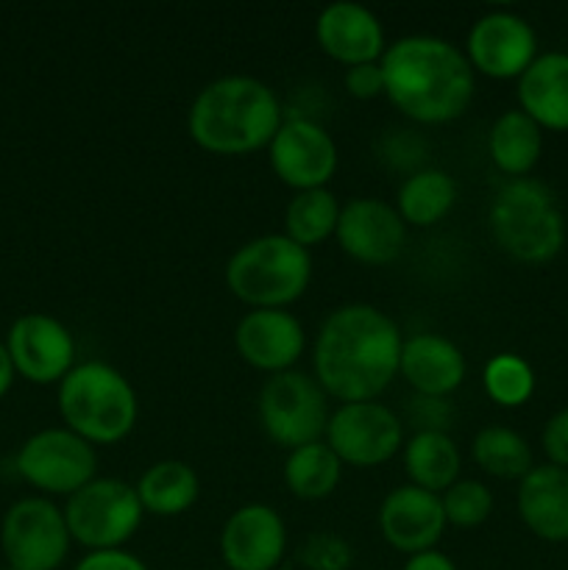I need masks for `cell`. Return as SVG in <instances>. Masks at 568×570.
I'll return each instance as SVG.
<instances>
[{
	"mask_svg": "<svg viewBox=\"0 0 568 570\" xmlns=\"http://www.w3.org/2000/svg\"><path fill=\"white\" fill-rule=\"evenodd\" d=\"M462 53L479 76L493 81H518L538 59V33L532 22L516 11H484L468 31Z\"/></svg>",
	"mask_w": 568,
	"mask_h": 570,
	"instance_id": "12",
	"label": "cell"
},
{
	"mask_svg": "<svg viewBox=\"0 0 568 570\" xmlns=\"http://www.w3.org/2000/svg\"><path fill=\"white\" fill-rule=\"evenodd\" d=\"M317 48L345 70L368 61H382L388 50L384 28L371 9L360 3H332L315 20Z\"/></svg>",
	"mask_w": 568,
	"mask_h": 570,
	"instance_id": "19",
	"label": "cell"
},
{
	"mask_svg": "<svg viewBox=\"0 0 568 570\" xmlns=\"http://www.w3.org/2000/svg\"><path fill=\"white\" fill-rule=\"evenodd\" d=\"M14 379H17V371H14V365H11L9 348H6V343L0 340V399L9 393L11 384H14Z\"/></svg>",
	"mask_w": 568,
	"mask_h": 570,
	"instance_id": "38",
	"label": "cell"
},
{
	"mask_svg": "<svg viewBox=\"0 0 568 570\" xmlns=\"http://www.w3.org/2000/svg\"><path fill=\"white\" fill-rule=\"evenodd\" d=\"M384 98L418 126L460 120L477 92V72L460 45L432 33H410L382 56Z\"/></svg>",
	"mask_w": 568,
	"mask_h": 570,
	"instance_id": "2",
	"label": "cell"
},
{
	"mask_svg": "<svg viewBox=\"0 0 568 570\" xmlns=\"http://www.w3.org/2000/svg\"><path fill=\"white\" fill-rule=\"evenodd\" d=\"M340 220V204L332 189H306L295 193L284 209V234L301 248H317L334 237Z\"/></svg>",
	"mask_w": 568,
	"mask_h": 570,
	"instance_id": "28",
	"label": "cell"
},
{
	"mask_svg": "<svg viewBox=\"0 0 568 570\" xmlns=\"http://www.w3.org/2000/svg\"><path fill=\"white\" fill-rule=\"evenodd\" d=\"M540 445H543V454L549 460V465L566 468L568 471V406L557 410L546 421L543 434H540Z\"/></svg>",
	"mask_w": 568,
	"mask_h": 570,
	"instance_id": "34",
	"label": "cell"
},
{
	"mask_svg": "<svg viewBox=\"0 0 568 570\" xmlns=\"http://www.w3.org/2000/svg\"><path fill=\"white\" fill-rule=\"evenodd\" d=\"M482 387L496 406L518 410L535 395V371L523 356L496 354L484 365Z\"/></svg>",
	"mask_w": 568,
	"mask_h": 570,
	"instance_id": "30",
	"label": "cell"
},
{
	"mask_svg": "<svg viewBox=\"0 0 568 570\" xmlns=\"http://www.w3.org/2000/svg\"><path fill=\"white\" fill-rule=\"evenodd\" d=\"M59 415L89 445H117L137 426L139 401L117 367L89 360L59 382Z\"/></svg>",
	"mask_w": 568,
	"mask_h": 570,
	"instance_id": "5",
	"label": "cell"
},
{
	"mask_svg": "<svg viewBox=\"0 0 568 570\" xmlns=\"http://www.w3.org/2000/svg\"><path fill=\"white\" fill-rule=\"evenodd\" d=\"M70 529L65 510L45 495H28L6 510L0 523V549L6 568L59 570L70 554Z\"/></svg>",
	"mask_w": 568,
	"mask_h": 570,
	"instance_id": "9",
	"label": "cell"
},
{
	"mask_svg": "<svg viewBox=\"0 0 568 570\" xmlns=\"http://www.w3.org/2000/svg\"><path fill=\"white\" fill-rule=\"evenodd\" d=\"M234 345L245 365L276 376L295 371L306 351V332L287 309H251L234 328Z\"/></svg>",
	"mask_w": 568,
	"mask_h": 570,
	"instance_id": "16",
	"label": "cell"
},
{
	"mask_svg": "<svg viewBox=\"0 0 568 570\" xmlns=\"http://www.w3.org/2000/svg\"><path fill=\"white\" fill-rule=\"evenodd\" d=\"M14 468L22 482L39 490L45 499L48 495L70 499L95 479L98 454H95V445L78 438L76 432H70L67 426H53L31 434L20 445Z\"/></svg>",
	"mask_w": 568,
	"mask_h": 570,
	"instance_id": "10",
	"label": "cell"
},
{
	"mask_svg": "<svg viewBox=\"0 0 568 570\" xmlns=\"http://www.w3.org/2000/svg\"><path fill=\"white\" fill-rule=\"evenodd\" d=\"M287 554L284 518L267 504H245L228 515L221 557L228 570H276Z\"/></svg>",
	"mask_w": 568,
	"mask_h": 570,
	"instance_id": "18",
	"label": "cell"
},
{
	"mask_svg": "<svg viewBox=\"0 0 568 570\" xmlns=\"http://www.w3.org/2000/svg\"><path fill=\"white\" fill-rule=\"evenodd\" d=\"M445 529H449V521H445L440 495L415 484L393 488L379 507V532L384 543L399 554L412 557L434 549Z\"/></svg>",
	"mask_w": 568,
	"mask_h": 570,
	"instance_id": "17",
	"label": "cell"
},
{
	"mask_svg": "<svg viewBox=\"0 0 568 570\" xmlns=\"http://www.w3.org/2000/svg\"><path fill=\"white\" fill-rule=\"evenodd\" d=\"M473 462L484 473L496 479H518L521 482L535 468L532 449L527 440L507 426H484L479 429L471 445Z\"/></svg>",
	"mask_w": 568,
	"mask_h": 570,
	"instance_id": "29",
	"label": "cell"
},
{
	"mask_svg": "<svg viewBox=\"0 0 568 570\" xmlns=\"http://www.w3.org/2000/svg\"><path fill=\"white\" fill-rule=\"evenodd\" d=\"M334 239L340 250L360 265L384 267L404 250L407 223L388 200L354 198L340 206Z\"/></svg>",
	"mask_w": 568,
	"mask_h": 570,
	"instance_id": "15",
	"label": "cell"
},
{
	"mask_svg": "<svg viewBox=\"0 0 568 570\" xmlns=\"http://www.w3.org/2000/svg\"><path fill=\"white\" fill-rule=\"evenodd\" d=\"M466 373L468 365L460 345L451 343L443 334L423 332L415 337H407L401 345L399 376L410 384L415 395L445 399L457 387H462Z\"/></svg>",
	"mask_w": 568,
	"mask_h": 570,
	"instance_id": "20",
	"label": "cell"
},
{
	"mask_svg": "<svg viewBox=\"0 0 568 570\" xmlns=\"http://www.w3.org/2000/svg\"><path fill=\"white\" fill-rule=\"evenodd\" d=\"M401 328L371 304H345L329 312L312 348L315 382L340 404L376 401L399 376Z\"/></svg>",
	"mask_w": 568,
	"mask_h": 570,
	"instance_id": "1",
	"label": "cell"
},
{
	"mask_svg": "<svg viewBox=\"0 0 568 570\" xmlns=\"http://www.w3.org/2000/svg\"><path fill=\"white\" fill-rule=\"evenodd\" d=\"M518 109L543 131H568V53H538L518 78Z\"/></svg>",
	"mask_w": 568,
	"mask_h": 570,
	"instance_id": "22",
	"label": "cell"
},
{
	"mask_svg": "<svg viewBox=\"0 0 568 570\" xmlns=\"http://www.w3.org/2000/svg\"><path fill=\"white\" fill-rule=\"evenodd\" d=\"M72 570H150L137 554L126 549L87 551Z\"/></svg>",
	"mask_w": 568,
	"mask_h": 570,
	"instance_id": "36",
	"label": "cell"
},
{
	"mask_svg": "<svg viewBox=\"0 0 568 570\" xmlns=\"http://www.w3.org/2000/svg\"><path fill=\"white\" fill-rule=\"evenodd\" d=\"M312 256L287 234H262L232 254L226 287L251 309H287L310 289Z\"/></svg>",
	"mask_w": 568,
	"mask_h": 570,
	"instance_id": "6",
	"label": "cell"
},
{
	"mask_svg": "<svg viewBox=\"0 0 568 570\" xmlns=\"http://www.w3.org/2000/svg\"><path fill=\"white\" fill-rule=\"evenodd\" d=\"M401 451L404 471L415 488L443 495L460 479L462 456L449 432H415Z\"/></svg>",
	"mask_w": 568,
	"mask_h": 570,
	"instance_id": "24",
	"label": "cell"
},
{
	"mask_svg": "<svg viewBox=\"0 0 568 570\" xmlns=\"http://www.w3.org/2000/svg\"><path fill=\"white\" fill-rule=\"evenodd\" d=\"M282 473L284 484L295 499L321 501L337 490L340 476H343V462L329 449L326 440H317V443L287 451Z\"/></svg>",
	"mask_w": 568,
	"mask_h": 570,
	"instance_id": "27",
	"label": "cell"
},
{
	"mask_svg": "<svg viewBox=\"0 0 568 570\" xmlns=\"http://www.w3.org/2000/svg\"><path fill=\"white\" fill-rule=\"evenodd\" d=\"M139 504L156 518H178L198 501L200 482L195 468L182 460H161L150 465L134 484Z\"/></svg>",
	"mask_w": 568,
	"mask_h": 570,
	"instance_id": "25",
	"label": "cell"
},
{
	"mask_svg": "<svg viewBox=\"0 0 568 570\" xmlns=\"http://www.w3.org/2000/svg\"><path fill=\"white\" fill-rule=\"evenodd\" d=\"M298 562L306 570H349L354 562V549L334 532H312L301 543Z\"/></svg>",
	"mask_w": 568,
	"mask_h": 570,
	"instance_id": "32",
	"label": "cell"
},
{
	"mask_svg": "<svg viewBox=\"0 0 568 570\" xmlns=\"http://www.w3.org/2000/svg\"><path fill=\"white\" fill-rule=\"evenodd\" d=\"M457 200V181L438 167L412 170L395 195V212L407 226L432 228L443 220Z\"/></svg>",
	"mask_w": 568,
	"mask_h": 570,
	"instance_id": "26",
	"label": "cell"
},
{
	"mask_svg": "<svg viewBox=\"0 0 568 570\" xmlns=\"http://www.w3.org/2000/svg\"><path fill=\"white\" fill-rule=\"evenodd\" d=\"M6 570H14V568H6Z\"/></svg>",
	"mask_w": 568,
	"mask_h": 570,
	"instance_id": "39",
	"label": "cell"
},
{
	"mask_svg": "<svg viewBox=\"0 0 568 570\" xmlns=\"http://www.w3.org/2000/svg\"><path fill=\"white\" fill-rule=\"evenodd\" d=\"M11 365L17 376L31 384H59L76 367V337L53 315L28 312L11 323L6 334Z\"/></svg>",
	"mask_w": 568,
	"mask_h": 570,
	"instance_id": "14",
	"label": "cell"
},
{
	"mask_svg": "<svg viewBox=\"0 0 568 570\" xmlns=\"http://www.w3.org/2000/svg\"><path fill=\"white\" fill-rule=\"evenodd\" d=\"M284 122L282 100L254 76H223L195 95L187 131L200 150L248 156L267 148Z\"/></svg>",
	"mask_w": 568,
	"mask_h": 570,
	"instance_id": "3",
	"label": "cell"
},
{
	"mask_svg": "<svg viewBox=\"0 0 568 570\" xmlns=\"http://www.w3.org/2000/svg\"><path fill=\"white\" fill-rule=\"evenodd\" d=\"M410 417L415 421L418 432H449L451 410L445 399H427L415 395L410 401Z\"/></svg>",
	"mask_w": 568,
	"mask_h": 570,
	"instance_id": "35",
	"label": "cell"
},
{
	"mask_svg": "<svg viewBox=\"0 0 568 570\" xmlns=\"http://www.w3.org/2000/svg\"><path fill=\"white\" fill-rule=\"evenodd\" d=\"M543 154V128L521 109L501 111L488 134V156L496 170L510 178H527Z\"/></svg>",
	"mask_w": 568,
	"mask_h": 570,
	"instance_id": "23",
	"label": "cell"
},
{
	"mask_svg": "<svg viewBox=\"0 0 568 570\" xmlns=\"http://www.w3.org/2000/svg\"><path fill=\"white\" fill-rule=\"evenodd\" d=\"M496 245L523 265H546L566 245V217L557 195L540 178H510L488 206Z\"/></svg>",
	"mask_w": 568,
	"mask_h": 570,
	"instance_id": "4",
	"label": "cell"
},
{
	"mask_svg": "<svg viewBox=\"0 0 568 570\" xmlns=\"http://www.w3.org/2000/svg\"><path fill=\"white\" fill-rule=\"evenodd\" d=\"M145 510L137 488L123 479L95 476L65 504V521L72 543L87 551L123 549L143 527Z\"/></svg>",
	"mask_w": 568,
	"mask_h": 570,
	"instance_id": "8",
	"label": "cell"
},
{
	"mask_svg": "<svg viewBox=\"0 0 568 570\" xmlns=\"http://www.w3.org/2000/svg\"><path fill=\"white\" fill-rule=\"evenodd\" d=\"M345 92L356 100H373L384 95V70L379 61H368V65L349 67L343 76Z\"/></svg>",
	"mask_w": 568,
	"mask_h": 570,
	"instance_id": "33",
	"label": "cell"
},
{
	"mask_svg": "<svg viewBox=\"0 0 568 570\" xmlns=\"http://www.w3.org/2000/svg\"><path fill=\"white\" fill-rule=\"evenodd\" d=\"M259 426L273 445L284 451L323 440L329 423V395L315 376L284 371L267 376L256 399Z\"/></svg>",
	"mask_w": 568,
	"mask_h": 570,
	"instance_id": "7",
	"label": "cell"
},
{
	"mask_svg": "<svg viewBox=\"0 0 568 570\" xmlns=\"http://www.w3.org/2000/svg\"><path fill=\"white\" fill-rule=\"evenodd\" d=\"M323 440L343 465L379 468L404 449V426L382 401H354L329 415Z\"/></svg>",
	"mask_w": 568,
	"mask_h": 570,
	"instance_id": "11",
	"label": "cell"
},
{
	"mask_svg": "<svg viewBox=\"0 0 568 570\" xmlns=\"http://www.w3.org/2000/svg\"><path fill=\"white\" fill-rule=\"evenodd\" d=\"M518 515L523 527L546 543H568V471L535 465L518 482Z\"/></svg>",
	"mask_w": 568,
	"mask_h": 570,
	"instance_id": "21",
	"label": "cell"
},
{
	"mask_svg": "<svg viewBox=\"0 0 568 570\" xmlns=\"http://www.w3.org/2000/svg\"><path fill=\"white\" fill-rule=\"evenodd\" d=\"M443 512L449 527L457 529H477L482 527L484 521L493 512V493L484 482H477V479H457L443 495Z\"/></svg>",
	"mask_w": 568,
	"mask_h": 570,
	"instance_id": "31",
	"label": "cell"
},
{
	"mask_svg": "<svg viewBox=\"0 0 568 570\" xmlns=\"http://www.w3.org/2000/svg\"><path fill=\"white\" fill-rule=\"evenodd\" d=\"M267 159L284 187L295 193L326 189L337 173V145L321 122L310 117H284L282 128L267 145Z\"/></svg>",
	"mask_w": 568,
	"mask_h": 570,
	"instance_id": "13",
	"label": "cell"
},
{
	"mask_svg": "<svg viewBox=\"0 0 568 570\" xmlns=\"http://www.w3.org/2000/svg\"><path fill=\"white\" fill-rule=\"evenodd\" d=\"M401 570H457V566L449 554H443V551L438 549H429L421 551V554L407 557L404 568Z\"/></svg>",
	"mask_w": 568,
	"mask_h": 570,
	"instance_id": "37",
	"label": "cell"
}]
</instances>
